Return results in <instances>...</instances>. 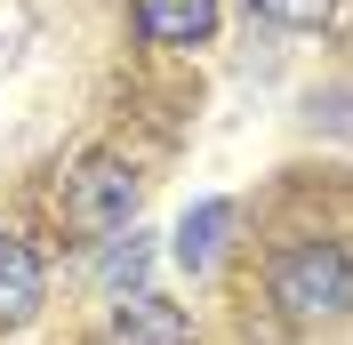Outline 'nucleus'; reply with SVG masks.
<instances>
[{
	"label": "nucleus",
	"mask_w": 353,
	"mask_h": 345,
	"mask_svg": "<svg viewBox=\"0 0 353 345\" xmlns=\"http://www.w3.org/2000/svg\"><path fill=\"white\" fill-rule=\"evenodd\" d=\"M265 289H273V305H281V322H297V329L345 322L353 313V249L345 241H297V249L273 257Z\"/></svg>",
	"instance_id": "obj_1"
},
{
	"label": "nucleus",
	"mask_w": 353,
	"mask_h": 345,
	"mask_svg": "<svg viewBox=\"0 0 353 345\" xmlns=\"http://www.w3.org/2000/svg\"><path fill=\"white\" fill-rule=\"evenodd\" d=\"M97 249H105V257H97V281H105L112 297H137V289H145V265H153V241L129 225V233L97 241Z\"/></svg>",
	"instance_id": "obj_7"
},
{
	"label": "nucleus",
	"mask_w": 353,
	"mask_h": 345,
	"mask_svg": "<svg viewBox=\"0 0 353 345\" xmlns=\"http://www.w3.org/2000/svg\"><path fill=\"white\" fill-rule=\"evenodd\" d=\"M225 233H233V201H201V209H185V225H176V257H185V273H209V265L225 257Z\"/></svg>",
	"instance_id": "obj_6"
},
{
	"label": "nucleus",
	"mask_w": 353,
	"mask_h": 345,
	"mask_svg": "<svg viewBox=\"0 0 353 345\" xmlns=\"http://www.w3.org/2000/svg\"><path fill=\"white\" fill-rule=\"evenodd\" d=\"M257 17H273L281 32H321L337 17V0H257Z\"/></svg>",
	"instance_id": "obj_8"
},
{
	"label": "nucleus",
	"mask_w": 353,
	"mask_h": 345,
	"mask_svg": "<svg viewBox=\"0 0 353 345\" xmlns=\"http://www.w3.org/2000/svg\"><path fill=\"white\" fill-rule=\"evenodd\" d=\"M48 305V273H41V249L17 233H0V337H17V329L41 322Z\"/></svg>",
	"instance_id": "obj_3"
},
{
	"label": "nucleus",
	"mask_w": 353,
	"mask_h": 345,
	"mask_svg": "<svg viewBox=\"0 0 353 345\" xmlns=\"http://www.w3.org/2000/svg\"><path fill=\"white\" fill-rule=\"evenodd\" d=\"M137 169L121 161V152H81L65 169V185H57V217H65L72 241H112L137 225Z\"/></svg>",
	"instance_id": "obj_2"
},
{
	"label": "nucleus",
	"mask_w": 353,
	"mask_h": 345,
	"mask_svg": "<svg viewBox=\"0 0 353 345\" xmlns=\"http://www.w3.org/2000/svg\"><path fill=\"white\" fill-rule=\"evenodd\" d=\"M105 345H193V322H185V305L153 297V289H137V297L112 305Z\"/></svg>",
	"instance_id": "obj_4"
},
{
	"label": "nucleus",
	"mask_w": 353,
	"mask_h": 345,
	"mask_svg": "<svg viewBox=\"0 0 353 345\" xmlns=\"http://www.w3.org/2000/svg\"><path fill=\"white\" fill-rule=\"evenodd\" d=\"M137 8V32L161 48H193L217 32V0H129Z\"/></svg>",
	"instance_id": "obj_5"
}]
</instances>
